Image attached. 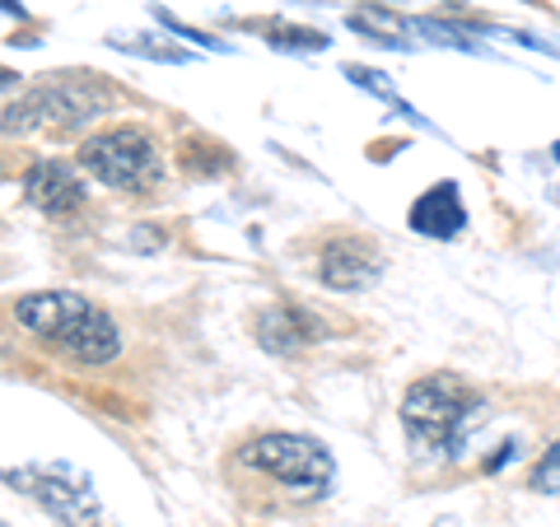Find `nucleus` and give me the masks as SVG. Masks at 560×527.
Returning a JSON list of instances; mask_svg holds the SVG:
<instances>
[{
	"mask_svg": "<svg viewBox=\"0 0 560 527\" xmlns=\"http://www.w3.org/2000/svg\"><path fill=\"white\" fill-rule=\"evenodd\" d=\"M481 425V393L467 388L458 374H430L401 397V430L416 458H463Z\"/></svg>",
	"mask_w": 560,
	"mask_h": 527,
	"instance_id": "nucleus-1",
	"label": "nucleus"
},
{
	"mask_svg": "<svg viewBox=\"0 0 560 527\" xmlns=\"http://www.w3.org/2000/svg\"><path fill=\"white\" fill-rule=\"evenodd\" d=\"M14 318H20V327H28L33 337H43L51 350H61V355L75 360V364L94 368V364H108L121 355L117 323L98 304H90L84 294H70V290L24 294L20 304H14Z\"/></svg>",
	"mask_w": 560,
	"mask_h": 527,
	"instance_id": "nucleus-2",
	"label": "nucleus"
},
{
	"mask_svg": "<svg viewBox=\"0 0 560 527\" xmlns=\"http://www.w3.org/2000/svg\"><path fill=\"white\" fill-rule=\"evenodd\" d=\"M80 164L103 187L131 191V197H145V191L164 183V154L140 127H113V131L90 136L80 150Z\"/></svg>",
	"mask_w": 560,
	"mask_h": 527,
	"instance_id": "nucleus-3",
	"label": "nucleus"
},
{
	"mask_svg": "<svg viewBox=\"0 0 560 527\" xmlns=\"http://www.w3.org/2000/svg\"><path fill=\"white\" fill-rule=\"evenodd\" d=\"M103 108H108V90L98 80H43L38 90H28L20 103H10L0 113V131L5 136H24L33 127L70 131L98 117Z\"/></svg>",
	"mask_w": 560,
	"mask_h": 527,
	"instance_id": "nucleus-4",
	"label": "nucleus"
},
{
	"mask_svg": "<svg viewBox=\"0 0 560 527\" xmlns=\"http://www.w3.org/2000/svg\"><path fill=\"white\" fill-rule=\"evenodd\" d=\"M14 490H24L33 504H43L61 527H103L94 477L75 462H24L14 471H0Z\"/></svg>",
	"mask_w": 560,
	"mask_h": 527,
	"instance_id": "nucleus-5",
	"label": "nucleus"
},
{
	"mask_svg": "<svg viewBox=\"0 0 560 527\" xmlns=\"http://www.w3.org/2000/svg\"><path fill=\"white\" fill-rule=\"evenodd\" d=\"M243 462L257 467L261 477H271L290 490V495H327L337 481V462L331 453L308 434H261L243 448Z\"/></svg>",
	"mask_w": 560,
	"mask_h": 527,
	"instance_id": "nucleus-6",
	"label": "nucleus"
},
{
	"mask_svg": "<svg viewBox=\"0 0 560 527\" xmlns=\"http://www.w3.org/2000/svg\"><path fill=\"white\" fill-rule=\"evenodd\" d=\"M318 280H323L327 290H341V294L370 290L374 280H378V253L364 238H337V243H327L323 257H318Z\"/></svg>",
	"mask_w": 560,
	"mask_h": 527,
	"instance_id": "nucleus-7",
	"label": "nucleus"
},
{
	"mask_svg": "<svg viewBox=\"0 0 560 527\" xmlns=\"http://www.w3.org/2000/svg\"><path fill=\"white\" fill-rule=\"evenodd\" d=\"M24 191H28V201L43 210V215H75V210L84 206V183L75 178V168L70 164H57V160H43V164H33L28 168V178H24Z\"/></svg>",
	"mask_w": 560,
	"mask_h": 527,
	"instance_id": "nucleus-8",
	"label": "nucleus"
},
{
	"mask_svg": "<svg viewBox=\"0 0 560 527\" xmlns=\"http://www.w3.org/2000/svg\"><path fill=\"white\" fill-rule=\"evenodd\" d=\"M407 224L425 238H458L467 230V206H463L458 183H434L430 191H420Z\"/></svg>",
	"mask_w": 560,
	"mask_h": 527,
	"instance_id": "nucleus-9",
	"label": "nucleus"
},
{
	"mask_svg": "<svg viewBox=\"0 0 560 527\" xmlns=\"http://www.w3.org/2000/svg\"><path fill=\"white\" fill-rule=\"evenodd\" d=\"M323 337V323L300 304H271L257 313V341L276 350V355H294Z\"/></svg>",
	"mask_w": 560,
	"mask_h": 527,
	"instance_id": "nucleus-10",
	"label": "nucleus"
},
{
	"mask_svg": "<svg viewBox=\"0 0 560 527\" xmlns=\"http://www.w3.org/2000/svg\"><path fill=\"white\" fill-rule=\"evenodd\" d=\"M346 24L355 33H364V38L383 43V47H411V38H416V20H407V14H393V10H374V5L350 10Z\"/></svg>",
	"mask_w": 560,
	"mask_h": 527,
	"instance_id": "nucleus-11",
	"label": "nucleus"
},
{
	"mask_svg": "<svg viewBox=\"0 0 560 527\" xmlns=\"http://www.w3.org/2000/svg\"><path fill=\"white\" fill-rule=\"evenodd\" d=\"M267 38H271V47H290V51H323L327 47V33L300 28V24H271Z\"/></svg>",
	"mask_w": 560,
	"mask_h": 527,
	"instance_id": "nucleus-12",
	"label": "nucleus"
},
{
	"mask_svg": "<svg viewBox=\"0 0 560 527\" xmlns=\"http://www.w3.org/2000/svg\"><path fill=\"white\" fill-rule=\"evenodd\" d=\"M533 490H541V495H560V438L551 444V453L533 467Z\"/></svg>",
	"mask_w": 560,
	"mask_h": 527,
	"instance_id": "nucleus-13",
	"label": "nucleus"
},
{
	"mask_svg": "<svg viewBox=\"0 0 560 527\" xmlns=\"http://www.w3.org/2000/svg\"><path fill=\"white\" fill-rule=\"evenodd\" d=\"M113 47L136 51V57H150V61H187L183 51H173V47H154V38H113Z\"/></svg>",
	"mask_w": 560,
	"mask_h": 527,
	"instance_id": "nucleus-14",
	"label": "nucleus"
},
{
	"mask_svg": "<svg viewBox=\"0 0 560 527\" xmlns=\"http://www.w3.org/2000/svg\"><path fill=\"white\" fill-rule=\"evenodd\" d=\"M154 14H160V20H164L173 33H183L187 43H201V47H220V51H224V43H215V38H210V33H201V28H187V24H178V20H168L164 10H154Z\"/></svg>",
	"mask_w": 560,
	"mask_h": 527,
	"instance_id": "nucleus-15",
	"label": "nucleus"
},
{
	"mask_svg": "<svg viewBox=\"0 0 560 527\" xmlns=\"http://www.w3.org/2000/svg\"><path fill=\"white\" fill-rule=\"evenodd\" d=\"M5 84H14V75H10V70H5V66H0V90H5Z\"/></svg>",
	"mask_w": 560,
	"mask_h": 527,
	"instance_id": "nucleus-16",
	"label": "nucleus"
},
{
	"mask_svg": "<svg viewBox=\"0 0 560 527\" xmlns=\"http://www.w3.org/2000/svg\"><path fill=\"white\" fill-rule=\"evenodd\" d=\"M434 527H463L458 518H440V523H434Z\"/></svg>",
	"mask_w": 560,
	"mask_h": 527,
	"instance_id": "nucleus-17",
	"label": "nucleus"
},
{
	"mask_svg": "<svg viewBox=\"0 0 560 527\" xmlns=\"http://www.w3.org/2000/svg\"><path fill=\"white\" fill-rule=\"evenodd\" d=\"M551 154H556V160H560V140H556V145H551Z\"/></svg>",
	"mask_w": 560,
	"mask_h": 527,
	"instance_id": "nucleus-18",
	"label": "nucleus"
},
{
	"mask_svg": "<svg viewBox=\"0 0 560 527\" xmlns=\"http://www.w3.org/2000/svg\"><path fill=\"white\" fill-rule=\"evenodd\" d=\"M0 527H5V523H0Z\"/></svg>",
	"mask_w": 560,
	"mask_h": 527,
	"instance_id": "nucleus-19",
	"label": "nucleus"
}]
</instances>
